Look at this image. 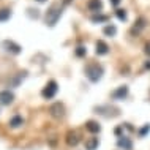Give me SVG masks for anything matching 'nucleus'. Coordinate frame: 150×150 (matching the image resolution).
<instances>
[{"instance_id": "a211bd4d", "label": "nucleus", "mask_w": 150, "mask_h": 150, "mask_svg": "<svg viewBox=\"0 0 150 150\" xmlns=\"http://www.w3.org/2000/svg\"><path fill=\"white\" fill-rule=\"evenodd\" d=\"M103 33L106 35V36H115V33H117V27L112 25V24H108V25L103 29Z\"/></svg>"}, {"instance_id": "9b49d317", "label": "nucleus", "mask_w": 150, "mask_h": 150, "mask_svg": "<svg viewBox=\"0 0 150 150\" xmlns=\"http://www.w3.org/2000/svg\"><path fill=\"white\" fill-rule=\"evenodd\" d=\"M87 8L93 13H100L101 10H103V2L101 0H90V2L87 3Z\"/></svg>"}, {"instance_id": "dca6fc26", "label": "nucleus", "mask_w": 150, "mask_h": 150, "mask_svg": "<svg viewBox=\"0 0 150 150\" xmlns=\"http://www.w3.org/2000/svg\"><path fill=\"white\" fill-rule=\"evenodd\" d=\"M90 21H92L93 24H101V22H108V21H109V18H108L106 14H100V13H98V14L92 16Z\"/></svg>"}, {"instance_id": "6ab92c4d", "label": "nucleus", "mask_w": 150, "mask_h": 150, "mask_svg": "<svg viewBox=\"0 0 150 150\" xmlns=\"http://www.w3.org/2000/svg\"><path fill=\"white\" fill-rule=\"evenodd\" d=\"M144 27H145V19H144V18H139V19H137V22H136V25L133 27V30H134V32H139V30H142Z\"/></svg>"}, {"instance_id": "b1692460", "label": "nucleus", "mask_w": 150, "mask_h": 150, "mask_svg": "<svg viewBox=\"0 0 150 150\" xmlns=\"http://www.w3.org/2000/svg\"><path fill=\"white\" fill-rule=\"evenodd\" d=\"M144 52H145V54H147L149 57H150V41L145 43V46H144Z\"/></svg>"}, {"instance_id": "2eb2a0df", "label": "nucleus", "mask_w": 150, "mask_h": 150, "mask_svg": "<svg viewBox=\"0 0 150 150\" xmlns=\"http://www.w3.org/2000/svg\"><path fill=\"white\" fill-rule=\"evenodd\" d=\"M11 10L10 8H2V10H0V22H6L8 19L11 18Z\"/></svg>"}, {"instance_id": "412c9836", "label": "nucleus", "mask_w": 150, "mask_h": 150, "mask_svg": "<svg viewBox=\"0 0 150 150\" xmlns=\"http://www.w3.org/2000/svg\"><path fill=\"white\" fill-rule=\"evenodd\" d=\"M115 16L120 19V21H127L128 19V14H127L125 10H115Z\"/></svg>"}, {"instance_id": "cd10ccee", "label": "nucleus", "mask_w": 150, "mask_h": 150, "mask_svg": "<svg viewBox=\"0 0 150 150\" xmlns=\"http://www.w3.org/2000/svg\"><path fill=\"white\" fill-rule=\"evenodd\" d=\"M36 2H38V3H44L46 0H36Z\"/></svg>"}, {"instance_id": "393cba45", "label": "nucleus", "mask_w": 150, "mask_h": 150, "mask_svg": "<svg viewBox=\"0 0 150 150\" xmlns=\"http://www.w3.org/2000/svg\"><path fill=\"white\" fill-rule=\"evenodd\" d=\"M109 2H111V5H112V6H119L120 0H109Z\"/></svg>"}, {"instance_id": "0eeeda50", "label": "nucleus", "mask_w": 150, "mask_h": 150, "mask_svg": "<svg viewBox=\"0 0 150 150\" xmlns=\"http://www.w3.org/2000/svg\"><path fill=\"white\" fill-rule=\"evenodd\" d=\"M112 100H123L128 96V86H120L119 88H115L114 92L111 93Z\"/></svg>"}, {"instance_id": "423d86ee", "label": "nucleus", "mask_w": 150, "mask_h": 150, "mask_svg": "<svg viewBox=\"0 0 150 150\" xmlns=\"http://www.w3.org/2000/svg\"><path fill=\"white\" fill-rule=\"evenodd\" d=\"M81 142V136L78 131H74V129H70V131L67 133V144L71 145V147H76Z\"/></svg>"}, {"instance_id": "f3484780", "label": "nucleus", "mask_w": 150, "mask_h": 150, "mask_svg": "<svg viewBox=\"0 0 150 150\" xmlns=\"http://www.w3.org/2000/svg\"><path fill=\"white\" fill-rule=\"evenodd\" d=\"M21 125H24V119L21 115H14L13 119L10 120V127L11 128H19Z\"/></svg>"}, {"instance_id": "7ed1b4c3", "label": "nucleus", "mask_w": 150, "mask_h": 150, "mask_svg": "<svg viewBox=\"0 0 150 150\" xmlns=\"http://www.w3.org/2000/svg\"><path fill=\"white\" fill-rule=\"evenodd\" d=\"M2 49L5 52H8V54H11V55H18V54H21L22 47L19 46L18 43H14L13 40H5V41L2 43Z\"/></svg>"}, {"instance_id": "bb28decb", "label": "nucleus", "mask_w": 150, "mask_h": 150, "mask_svg": "<svg viewBox=\"0 0 150 150\" xmlns=\"http://www.w3.org/2000/svg\"><path fill=\"white\" fill-rule=\"evenodd\" d=\"M145 68H149V70H150V62H147V63H145Z\"/></svg>"}, {"instance_id": "4be33fe9", "label": "nucleus", "mask_w": 150, "mask_h": 150, "mask_svg": "<svg viewBox=\"0 0 150 150\" xmlns=\"http://www.w3.org/2000/svg\"><path fill=\"white\" fill-rule=\"evenodd\" d=\"M76 55H78V57H86V55H87V49L84 46H78V47H76Z\"/></svg>"}, {"instance_id": "4468645a", "label": "nucleus", "mask_w": 150, "mask_h": 150, "mask_svg": "<svg viewBox=\"0 0 150 150\" xmlns=\"http://www.w3.org/2000/svg\"><path fill=\"white\" fill-rule=\"evenodd\" d=\"M100 145V141L98 137H90L88 141H86V149L87 150H96Z\"/></svg>"}, {"instance_id": "aec40b11", "label": "nucleus", "mask_w": 150, "mask_h": 150, "mask_svg": "<svg viewBox=\"0 0 150 150\" xmlns=\"http://www.w3.org/2000/svg\"><path fill=\"white\" fill-rule=\"evenodd\" d=\"M27 16L30 19H38L40 18V10H33V8H29L27 10Z\"/></svg>"}, {"instance_id": "f257e3e1", "label": "nucleus", "mask_w": 150, "mask_h": 150, "mask_svg": "<svg viewBox=\"0 0 150 150\" xmlns=\"http://www.w3.org/2000/svg\"><path fill=\"white\" fill-rule=\"evenodd\" d=\"M62 13H63V8L60 5H57V3H55V5H51V8L46 11V16H44V22H46V25L47 27H54L55 24L59 22Z\"/></svg>"}, {"instance_id": "f03ea898", "label": "nucleus", "mask_w": 150, "mask_h": 150, "mask_svg": "<svg viewBox=\"0 0 150 150\" xmlns=\"http://www.w3.org/2000/svg\"><path fill=\"white\" fill-rule=\"evenodd\" d=\"M103 73H104L103 67H101V65H96V63L88 65L86 68V76L90 82H98V81L103 78Z\"/></svg>"}, {"instance_id": "20e7f679", "label": "nucleus", "mask_w": 150, "mask_h": 150, "mask_svg": "<svg viewBox=\"0 0 150 150\" xmlns=\"http://www.w3.org/2000/svg\"><path fill=\"white\" fill-rule=\"evenodd\" d=\"M57 90H59L57 82H55V81H49V82L46 84V87L43 88L41 95H43L44 100H52L55 96V93H57Z\"/></svg>"}, {"instance_id": "39448f33", "label": "nucleus", "mask_w": 150, "mask_h": 150, "mask_svg": "<svg viewBox=\"0 0 150 150\" xmlns=\"http://www.w3.org/2000/svg\"><path fill=\"white\" fill-rule=\"evenodd\" d=\"M49 114L54 117V119H63V115H65V106L62 103H54V104H51V108H49Z\"/></svg>"}, {"instance_id": "5701e85b", "label": "nucleus", "mask_w": 150, "mask_h": 150, "mask_svg": "<svg viewBox=\"0 0 150 150\" xmlns=\"http://www.w3.org/2000/svg\"><path fill=\"white\" fill-rule=\"evenodd\" d=\"M147 133H150V123L144 125V127L139 129V136H145V134H147Z\"/></svg>"}, {"instance_id": "6e6552de", "label": "nucleus", "mask_w": 150, "mask_h": 150, "mask_svg": "<svg viewBox=\"0 0 150 150\" xmlns=\"http://www.w3.org/2000/svg\"><path fill=\"white\" fill-rule=\"evenodd\" d=\"M13 100H14L13 92H10V90H2V92H0V104L8 106V104L13 103Z\"/></svg>"}, {"instance_id": "f8f14e48", "label": "nucleus", "mask_w": 150, "mask_h": 150, "mask_svg": "<svg viewBox=\"0 0 150 150\" xmlns=\"http://www.w3.org/2000/svg\"><path fill=\"white\" fill-rule=\"evenodd\" d=\"M25 78H27V71H21V73H18V74H16V78L10 82V86H11V87H18L19 84H21Z\"/></svg>"}, {"instance_id": "a878e982", "label": "nucleus", "mask_w": 150, "mask_h": 150, "mask_svg": "<svg viewBox=\"0 0 150 150\" xmlns=\"http://www.w3.org/2000/svg\"><path fill=\"white\" fill-rule=\"evenodd\" d=\"M62 2H63V5H70L73 0H62Z\"/></svg>"}, {"instance_id": "ddd939ff", "label": "nucleus", "mask_w": 150, "mask_h": 150, "mask_svg": "<svg viewBox=\"0 0 150 150\" xmlns=\"http://www.w3.org/2000/svg\"><path fill=\"white\" fill-rule=\"evenodd\" d=\"M86 128L90 133H93V134H95V133H100V129H101L100 123H98V122H95V120H88L87 123H86Z\"/></svg>"}, {"instance_id": "9d476101", "label": "nucleus", "mask_w": 150, "mask_h": 150, "mask_svg": "<svg viewBox=\"0 0 150 150\" xmlns=\"http://www.w3.org/2000/svg\"><path fill=\"white\" fill-rule=\"evenodd\" d=\"M117 145H119L120 149H123V150H131L133 149V142L127 136H120L119 141H117Z\"/></svg>"}, {"instance_id": "1a4fd4ad", "label": "nucleus", "mask_w": 150, "mask_h": 150, "mask_svg": "<svg viewBox=\"0 0 150 150\" xmlns=\"http://www.w3.org/2000/svg\"><path fill=\"white\" fill-rule=\"evenodd\" d=\"M95 54L96 55H106V54H109V46L103 41V40H98V41H96V44H95Z\"/></svg>"}]
</instances>
